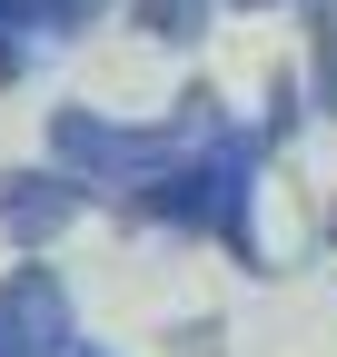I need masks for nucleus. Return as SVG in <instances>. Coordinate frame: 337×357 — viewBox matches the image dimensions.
Instances as JSON below:
<instances>
[{"label": "nucleus", "instance_id": "nucleus-1", "mask_svg": "<svg viewBox=\"0 0 337 357\" xmlns=\"http://www.w3.org/2000/svg\"><path fill=\"white\" fill-rule=\"evenodd\" d=\"M278 139L268 129H208L198 149H179L168 169H149V178H130L119 189V208L130 218H149V229H189V238H228L248 268H258V229H248V199H258V159H268Z\"/></svg>", "mask_w": 337, "mask_h": 357}, {"label": "nucleus", "instance_id": "nucleus-2", "mask_svg": "<svg viewBox=\"0 0 337 357\" xmlns=\"http://www.w3.org/2000/svg\"><path fill=\"white\" fill-rule=\"evenodd\" d=\"M208 129H219V109L208 100H179L168 119H100V109H50V159L79 169L90 189H130V178L168 169L179 149H198Z\"/></svg>", "mask_w": 337, "mask_h": 357}, {"label": "nucleus", "instance_id": "nucleus-3", "mask_svg": "<svg viewBox=\"0 0 337 357\" xmlns=\"http://www.w3.org/2000/svg\"><path fill=\"white\" fill-rule=\"evenodd\" d=\"M90 178L79 169H10L0 178V238L10 248H50L60 229H79V218H90Z\"/></svg>", "mask_w": 337, "mask_h": 357}, {"label": "nucleus", "instance_id": "nucleus-4", "mask_svg": "<svg viewBox=\"0 0 337 357\" xmlns=\"http://www.w3.org/2000/svg\"><path fill=\"white\" fill-rule=\"evenodd\" d=\"M70 288H60V268H10L0 278V357H70Z\"/></svg>", "mask_w": 337, "mask_h": 357}, {"label": "nucleus", "instance_id": "nucleus-5", "mask_svg": "<svg viewBox=\"0 0 337 357\" xmlns=\"http://www.w3.org/2000/svg\"><path fill=\"white\" fill-rule=\"evenodd\" d=\"M100 0H0V79L20 70V40H70V30H90Z\"/></svg>", "mask_w": 337, "mask_h": 357}, {"label": "nucleus", "instance_id": "nucleus-6", "mask_svg": "<svg viewBox=\"0 0 337 357\" xmlns=\"http://www.w3.org/2000/svg\"><path fill=\"white\" fill-rule=\"evenodd\" d=\"M308 89H318V109L337 119V10L308 20Z\"/></svg>", "mask_w": 337, "mask_h": 357}, {"label": "nucleus", "instance_id": "nucleus-7", "mask_svg": "<svg viewBox=\"0 0 337 357\" xmlns=\"http://www.w3.org/2000/svg\"><path fill=\"white\" fill-rule=\"evenodd\" d=\"M130 10H139L149 40H198L208 30V0H130Z\"/></svg>", "mask_w": 337, "mask_h": 357}, {"label": "nucleus", "instance_id": "nucleus-8", "mask_svg": "<svg viewBox=\"0 0 337 357\" xmlns=\"http://www.w3.org/2000/svg\"><path fill=\"white\" fill-rule=\"evenodd\" d=\"M70 357H109V347H79V337H70Z\"/></svg>", "mask_w": 337, "mask_h": 357}, {"label": "nucleus", "instance_id": "nucleus-9", "mask_svg": "<svg viewBox=\"0 0 337 357\" xmlns=\"http://www.w3.org/2000/svg\"><path fill=\"white\" fill-rule=\"evenodd\" d=\"M248 10H268V0H248Z\"/></svg>", "mask_w": 337, "mask_h": 357}, {"label": "nucleus", "instance_id": "nucleus-10", "mask_svg": "<svg viewBox=\"0 0 337 357\" xmlns=\"http://www.w3.org/2000/svg\"><path fill=\"white\" fill-rule=\"evenodd\" d=\"M327 238H337V218H327Z\"/></svg>", "mask_w": 337, "mask_h": 357}]
</instances>
